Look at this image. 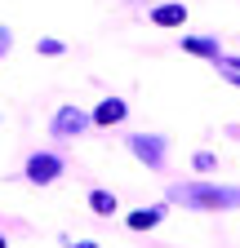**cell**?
<instances>
[{
  "label": "cell",
  "instance_id": "10",
  "mask_svg": "<svg viewBox=\"0 0 240 248\" xmlns=\"http://www.w3.org/2000/svg\"><path fill=\"white\" fill-rule=\"evenodd\" d=\"M218 76H223V80H227V84H236V89H240V62H236V58H227V53H223V58H218Z\"/></svg>",
  "mask_w": 240,
  "mask_h": 248
},
{
  "label": "cell",
  "instance_id": "12",
  "mask_svg": "<svg viewBox=\"0 0 240 248\" xmlns=\"http://www.w3.org/2000/svg\"><path fill=\"white\" fill-rule=\"evenodd\" d=\"M71 248H98V244H94V239H80V244H71Z\"/></svg>",
  "mask_w": 240,
  "mask_h": 248
},
{
  "label": "cell",
  "instance_id": "8",
  "mask_svg": "<svg viewBox=\"0 0 240 248\" xmlns=\"http://www.w3.org/2000/svg\"><path fill=\"white\" fill-rule=\"evenodd\" d=\"M160 217H165V208H160V204H152V208H138V213H129V226H134V231H152V226L160 222Z\"/></svg>",
  "mask_w": 240,
  "mask_h": 248
},
{
  "label": "cell",
  "instance_id": "2",
  "mask_svg": "<svg viewBox=\"0 0 240 248\" xmlns=\"http://www.w3.org/2000/svg\"><path fill=\"white\" fill-rule=\"evenodd\" d=\"M129 151L138 155L147 169H160V164H165V138H156V133H138V138H129Z\"/></svg>",
  "mask_w": 240,
  "mask_h": 248
},
{
  "label": "cell",
  "instance_id": "4",
  "mask_svg": "<svg viewBox=\"0 0 240 248\" xmlns=\"http://www.w3.org/2000/svg\"><path fill=\"white\" fill-rule=\"evenodd\" d=\"M85 124H89V115H85V111L63 107V111L53 115V133H58V138H76V133H85Z\"/></svg>",
  "mask_w": 240,
  "mask_h": 248
},
{
  "label": "cell",
  "instance_id": "3",
  "mask_svg": "<svg viewBox=\"0 0 240 248\" xmlns=\"http://www.w3.org/2000/svg\"><path fill=\"white\" fill-rule=\"evenodd\" d=\"M58 173H63V160H58V155H49V151H36L32 160H27V177H32L36 186H49Z\"/></svg>",
  "mask_w": 240,
  "mask_h": 248
},
{
  "label": "cell",
  "instance_id": "14",
  "mask_svg": "<svg viewBox=\"0 0 240 248\" xmlns=\"http://www.w3.org/2000/svg\"><path fill=\"white\" fill-rule=\"evenodd\" d=\"M0 248H5V239H0Z\"/></svg>",
  "mask_w": 240,
  "mask_h": 248
},
{
  "label": "cell",
  "instance_id": "9",
  "mask_svg": "<svg viewBox=\"0 0 240 248\" xmlns=\"http://www.w3.org/2000/svg\"><path fill=\"white\" fill-rule=\"evenodd\" d=\"M89 208H94L98 217H111L116 213V195L111 191H94V195H89Z\"/></svg>",
  "mask_w": 240,
  "mask_h": 248
},
{
  "label": "cell",
  "instance_id": "13",
  "mask_svg": "<svg viewBox=\"0 0 240 248\" xmlns=\"http://www.w3.org/2000/svg\"><path fill=\"white\" fill-rule=\"evenodd\" d=\"M227 133H231V138H240V124H231V129H227Z\"/></svg>",
  "mask_w": 240,
  "mask_h": 248
},
{
  "label": "cell",
  "instance_id": "6",
  "mask_svg": "<svg viewBox=\"0 0 240 248\" xmlns=\"http://www.w3.org/2000/svg\"><path fill=\"white\" fill-rule=\"evenodd\" d=\"M152 22H156V27H183V22H187V5H160V9L152 14Z\"/></svg>",
  "mask_w": 240,
  "mask_h": 248
},
{
  "label": "cell",
  "instance_id": "1",
  "mask_svg": "<svg viewBox=\"0 0 240 248\" xmlns=\"http://www.w3.org/2000/svg\"><path fill=\"white\" fill-rule=\"evenodd\" d=\"M173 204L187 208H240V186H214V182H178L169 186Z\"/></svg>",
  "mask_w": 240,
  "mask_h": 248
},
{
  "label": "cell",
  "instance_id": "7",
  "mask_svg": "<svg viewBox=\"0 0 240 248\" xmlns=\"http://www.w3.org/2000/svg\"><path fill=\"white\" fill-rule=\"evenodd\" d=\"M125 115H129V107L120 102V98H107V102H103V107L94 111V120H98V124H120Z\"/></svg>",
  "mask_w": 240,
  "mask_h": 248
},
{
  "label": "cell",
  "instance_id": "11",
  "mask_svg": "<svg viewBox=\"0 0 240 248\" xmlns=\"http://www.w3.org/2000/svg\"><path fill=\"white\" fill-rule=\"evenodd\" d=\"M214 164H218V160H214V155H209V151H200V155H196V169H200V173H209Z\"/></svg>",
  "mask_w": 240,
  "mask_h": 248
},
{
  "label": "cell",
  "instance_id": "5",
  "mask_svg": "<svg viewBox=\"0 0 240 248\" xmlns=\"http://www.w3.org/2000/svg\"><path fill=\"white\" fill-rule=\"evenodd\" d=\"M183 49L187 53H200V58H214V62L223 58V49H218L214 36H183Z\"/></svg>",
  "mask_w": 240,
  "mask_h": 248
}]
</instances>
